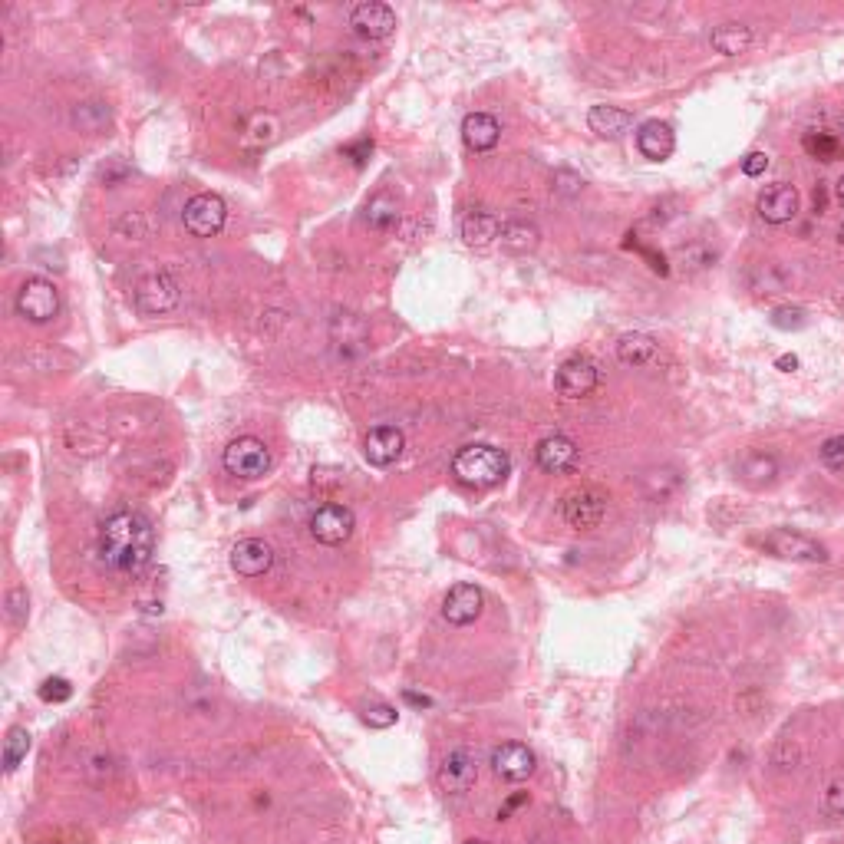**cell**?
I'll list each match as a JSON object with an SVG mask.
<instances>
[{
	"mask_svg": "<svg viewBox=\"0 0 844 844\" xmlns=\"http://www.w3.org/2000/svg\"><path fill=\"white\" fill-rule=\"evenodd\" d=\"M96 551L99 561L106 564V571H113L116 577H139L152 564L155 554L152 521L136 512V508H119L99 525Z\"/></svg>",
	"mask_w": 844,
	"mask_h": 844,
	"instance_id": "cell-1",
	"label": "cell"
},
{
	"mask_svg": "<svg viewBox=\"0 0 844 844\" xmlns=\"http://www.w3.org/2000/svg\"><path fill=\"white\" fill-rule=\"evenodd\" d=\"M508 469H512V462H508V455L495 446H465V449L455 452V459H452L455 482H462L469 488L502 485Z\"/></svg>",
	"mask_w": 844,
	"mask_h": 844,
	"instance_id": "cell-2",
	"label": "cell"
},
{
	"mask_svg": "<svg viewBox=\"0 0 844 844\" xmlns=\"http://www.w3.org/2000/svg\"><path fill=\"white\" fill-rule=\"evenodd\" d=\"M221 462H225L228 475H235V479H244V482H254L271 469V449L264 446L258 436H238V439L228 442Z\"/></svg>",
	"mask_w": 844,
	"mask_h": 844,
	"instance_id": "cell-3",
	"label": "cell"
},
{
	"mask_svg": "<svg viewBox=\"0 0 844 844\" xmlns=\"http://www.w3.org/2000/svg\"><path fill=\"white\" fill-rule=\"evenodd\" d=\"M228 221L225 198L215 192H198L182 208V225L192 231L195 238H215Z\"/></svg>",
	"mask_w": 844,
	"mask_h": 844,
	"instance_id": "cell-4",
	"label": "cell"
},
{
	"mask_svg": "<svg viewBox=\"0 0 844 844\" xmlns=\"http://www.w3.org/2000/svg\"><path fill=\"white\" fill-rule=\"evenodd\" d=\"M17 314L30 324H47L60 314V291L47 277H27L17 291Z\"/></svg>",
	"mask_w": 844,
	"mask_h": 844,
	"instance_id": "cell-5",
	"label": "cell"
},
{
	"mask_svg": "<svg viewBox=\"0 0 844 844\" xmlns=\"http://www.w3.org/2000/svg\"><path fill=\"white\" fill-rule=\"evenodd\" d=\"M561 518L574 531H591L607 518V495L597 488H574L561 498Z\"/></svg>",
	"mask_w": 844,
	"mask_h": 844,
	"instance_id": "cell-6",
	"label": "cell"
},
{
	"mask_svg": "<svg viewBox=\"0 0 844 844\" xmlns=\"http://www.w3.org/2000/svg\"><path fill=\"white\" fill-rule=\"evenodd\" d=\"M307 528H310V535H314V541L327 544V548H337V544L350 541L353 528H357V518H353V512H350L347 505L324 502V505L314 508V515H310Z\"/></svg>",
	"mask_w": 844,
	"mask_h": 844,
	"instance_id": "cell-7",
	"label": "cell"
},
{
	"mask_svg": "<svg viewBox=\"0 0 844 844\" xmlns=\"http://www.w3.org/2000/svg\"><path fill=\"white\" fill-rule=\"evenodd\" d=\"M179 281L169 271H149L142 281L136 284V307L142 314H169V310L179 304Z\"/></svg>",
	"mask_w": 844,
	"mask_h": 844,
	"instance_id": "cell-8",
	"label": "cell"
},
{
	"mask_svg": "<svg viewBox=\"0 0 844 844\" xmlns=\"http://www.w3.org/2000/svg\"><path fill=\"white\" fill-rule=\"evenodd\" d=\"M762 548H769L775 558H785V561H805V564L828 561V551L821 548L815 538H808L802 531H792V528L769 531V535L762 538Z\"/></svg>",
	"mask_w": 844,
	"mask_h": 844,
	"instance_id": "cell-9",
	"label": "cell"
},
{
	"mask_svg": "<svg viewBox=\"0 0 844 844\" xmlns=\"http://www.w3.org/2000/svg\"><path fill=\"white\" fill-rule=\"evenodd\" d=\"M597 383H601V373H597V363L587 360V357H571L558 366V373H554V390L564 399H584L597 390Z\"/></svg>",
	"mask_w": 844,
	"mask_h": 844,
	"instance_id": "cell-10",
	"label": "cell"
},
{
	"mask_svg": "<svg viewBox=\"0 0 844 844\" xmlns=\"http://www.w3.org/2000/svg\"><path fill=\"white\" fill-rule=\"evenodd\" d=\"M350 27L360 33L363 40H386L396 30L393 7L380 4V0H363L350 10Z\"/></svg>",
	"mask_w": 844,
	"mask_h": 844,
	"instance_id": "cell-11",
	"label": "cell"
},
{
	"mask_svg": "<svg viewBox=\"0 0 844 844\" xmlns=\"http://www.w3.org/2000/svg\"><path fill=\"white\" fill-rule=\"evenodd\" d=\"M482 607H485L482 587L455 584V587H449L446 601H442V617H446L452 627H469L482 617Z\"/></svg>",
	"mask_w": 844,
	"mask_h": 844,
	"instance_id": "cell-12",
	"label": "cell"
},
{
	"mask_svg": "<svg viewBox=\"0 0 844 844\" xmlns=\"http://www.w3.org/2000/svg\"><path fill=\"white\" fill-rule=\"evenodd\" d=\"M436 779H439V788L446 795H462L475 785V779H479V762H475L472 752L455 749L442 759Z\"/></svg>",
	"mask_w": 844,
	"mask_h": 844,
	"instance_id": "cell-13",
	"label": "cell"
},
{
	"mask_svg": "<svg viewBox=\"0 0 844 844\" xmlns=\"http://www.w3.org/2000/svg\"><path fill=\"white\" fill-rule=\"evenodd\" d=\"M403 449H406V436H403V429H396V426H376L366 432V439H363L366 462L376 465V469H390L393 462H399Z\"/></svg>",
	"mask_w": 844,
	"mask_h": 844,
	"instance_id": "cell-14",
	"label": "cell"
},
{
	"mask_svg": "<svg viewBox=\"0 0 844 844\" xmlns=\"http://www.w3.org/2000/svg\"><path fill=\"white\" fill-rule=\"evenodd\" d=\"M492 769L505 782H525L535 772V752L521 746V742H502L492 752Z\"/></svg>",
	"mask_w": 844,
	"mask_h": 844,
	"instance_id": "cell-15",
	"label": "cell"
},
{
	"mask_svg": "<svg viewBox=\"0 0 844 844\" xmlns=\"http://www.w3.org/2000/svg\"><path fill=\"white\" fill-rule=\"evenodd\" d=\"M274 564V548L261 538H244L231 548V571L241 577H264Z\"/></svg>",
	"mask_w": 844,
	"mask_h": 844,
	"instance_id": "cell-16",
	"label": "cell"
},
{
	"mask_svg": "<svg viewBox=\"0 0 844 844\" xmlns=\"http://www.w3.org/2000/svg\"><path fill=\"white\" fill-rule=\"evenodd\" d=\"M755 211H759V218L769 221V225H785V221H792L798 215L795 185H785V182L769 185L759 195V202H755Z\"/></svg>",
	"mask_w": 844,
	"mask_h": 844,
	"instance_id": "cell-17",
	"label": "cell"
},
{
	"mask_svg": "<svg viewBox=\"0 0 844 844\" xmlns=\"http://www.w3.org/2000/svg\"><path fill=\"white\" fill-rule=\"evenodd\" d=\"M577 455H581V449H577V442L571 436H561V432H554V436H544L538 442V449H535V459L544 472H571L574 465H577Z\"/></svg>",
	"mask_w": 844,
	"mask_h": 844,
	"instance_id": "cell-18",
	"label": "cell"
},
{
	"mask_svg": "<svg viewBox=\"0 0 844 844\" xmlns=\"http://www.w3.org/2000/svg\"><path fill=\"white\" fill-rule=\"evenodd\" d=\"M637 149L643 159L650 162H666L676 149V136H673V126L670 122H660V119H650L643 122L637 129Z\"/></svg>",
	"mask_w": 844,
	"mask_h": 844,
	"instance_id": "cell-19",
	"label": "cell"
},
{
	"mask_svg": "<svg viewBox=\"0 0 844 844\" xmlns=\"http://www.w3.org/2000/svg\"><path fill=\"white\" fill-rule=\"evenodd\" d=\"M462 139L472 152H492L502 139V126L488 113H469L462 122Z\"/></svg>",
	"mask_w": 844,
	"mask_h": 844,
	"instance_id": "cell-20",
	"label": "cell"
},
{
	"mask_svg": "<svg viewBox=\"0 0 844 844\" xmlns=\"http://www.w3.org/2000/svg\"><path fill=\"white\" fill-rule=\"evenodd\" d=\"M498 235H502V225H498V218L492 211L472 208L469 215L462 218V238H465V244H472V248H485V244H492Z\"/></svg>",
	"mask_w": 844,
	"mask_h": 844,
	"instance_id": "cell-21",
	"label": "cell"
},
{
	"mask_svg": "<svg viewBox=\"0 0 844 844\" xmlns=\"http://www.w3.org/2000/svg\"><path fill=\"white\" fill-rule=\"evenodd\" d=\"M657 340L650 337V333H624V337L617 340V360L627 363V366H650L657 360Z\"/></svg>",
	"mask_w": 844,
	"mask_h": 844,
	"instance_id": "cell-22",
	"label": "cell"
},
{
	"mask_svg": "<svg viewBox=\"0 0 844 844\" xmlns=\"http://www.w3.org/2000/svg\"><path fill=\"white\" fill-rule=\"evenodd\" d=\"M755 43V33L746 24H719L713 33H709V47L723 57H739Z\"/></svg>",
	"mask_w": 844,
	"mask_h": 844,
	"instance_id": "cell-23",
	"label": "cell"
},
{
	"mask_svg": "<svg viewBox=\"0 0 844 844\" xmlns=\"http://www.w3.org/2000/svg\"><path fill=\"white\" fill-rule=\"evenodd\" d=\"M363 225L370 231H380V235L393 231L399 225V202L390 192H376L363 208Z\"/></svg>",
	"mask_w": 844,
	"mask_h": 844,
	"instance_id": "cell-24",
	"label": "cell"
},
{
	"mask_svg": "<svg viewBox=\"0 0 844 844\" xmlns=\"http://www.w3.org/2000/svg\"><path fill=\"white\" fill-rule=\"evenodd\" d=\"M587 126H591V132H597L601 139H617L633 126V116L620 106H594L591 113H587Z\"/></svg>",
	"mask_w": 844,
	"mask_h": 844,
	"instance_id": "cell-25",
	"label": "cell"
},
{
	"mask_svg": "<svg viewBox=\"0 0 844 844\" xmlns=\"http://www.w3.org/2000/svg\"><path fill=\"white\" fill-rule=\"evenodd\" d=\"M73 126L86 132V136H96V132H103L109 126V106L99 103V99H90V103H76L73 106Z\"/></svg>",
	"mask_w": 844,
	"mask_h": 844,
	"instance_id": "cell-26",
	"label": "cell"
},
{
	"mask_svg": "<svg viewBox=\"0 0 844 844\" xmlns=\"http://www.w3.org/2000/svg\"><path fill=\"white\" fill-rule=\"evenodd\" d=\"M502 248L515 251V254H525L531 248H538V228L528 225V221H508L502 225Z\"/></svg>",
	"mask_w": 844,
	"mask_h": 844,
	"instance_id": "cell-27",
	"label": "cell"
},
{
	"mask_svg": "<svg viewBox=\"0 0 844 844\" xmlns=\"http://www.w3.org/2000/svg\"><path fill=\"white\" fill-rule=\"evenodd\" d=\"M742 479L752 482V485H769L775 479V472H779V465H775L772 455H762V452H749L746 459H742Z\"/></svg>",
	"mask_w": 844,
	"mask_h": 844,
	"instance_id": "cell-28",
	"label": "cell"
},
{
	"mask_svg": "<svg viewBox=\"0 0 844 844\" xmlns=\"http://www.w3.org/2000/svg\"><path fill=\"white\" fill-rule=\"evenodd\" d=\"M30 752V732L24 726H14L4 739V772H14Z\"/></svg>",
	"mask_w": 844,
	"mask_h": 844,
	"instance_id": "cell-29",
	"label": "cell"
},
{
	"mask_svg": "<svg viewBox=\"0 0 844 844\" xmlns=\"http://www.w3.org/2000/svg\"><path fill=\"white\" fill-rule=\"evenodd\" d=\"M802 146H805L808 155H815V159H821V162H835L838 152H841V142L831 136V132H808V136L802 139Z\"/></svg>",
	"mask_w": 844,
	"mask_h": 844,
	"instance_id": "cell-30",
	"label": "cell"
},
{
	"mask_svg": "<svg viewBox=\"0 0 844 844\" xmlns=\"http://www.w3.org/2000/svg\"><path fill=\"white\" fill-rule=\"evenodd\" d=\"M363 723L370 726V729H390L396 726V719L399 713L390 706V703H370V706H363Z\"/></svg>",
	"mask_w": 844,
	"mask_h": 844,
	"instance_id": "cell-31",
	"label": "cell"
},
{
	"mask_svg": "<svg viewBox=\"0 0 844 844\" xmlns=\"http://www.w3.org/2000/svg\"><path fill=\"white\" fill-rule=\"evenodd\" d=\"M27 607H30V597L24 587H10L7 591V620L14 627H20L27 620Z\"/></svg>",
	"mask_w": 844,
	"mask_h": 844,
	"instance_id": "cell-32",
	"label": "cell"
},
{
	"mask_svg": "<svg viewBox=\"0 0 844 844\" xmlns=\"http://www.w3.org/2000/svg\"><path fill=\"white\" fill-rule=\"evenodd\" d=\"M818 455H821V462H825L831 472H844V436L825 439V442H821Z\"/></svg>",
	"mask_w": 844,
	"mask_h": 844,
	"instance_id": "cell-33",
	"label": "cell"
},
{
	"mask_svg": "<svg viewBox=\"0 0 844 844\" xmlns=\"http://www.w3.org/2000/svg\"><path fill=\"white\" fill-rule=\"evenodd\" d=\"M70 696H73V686L66 683L63 676H50V680H43V686H40L43 703H66Z\"/></svg>",
	"mask_w": 844,
	"mask_h": 844,
	"instance_id": "cell-34",
	"label": "cell"
},
{
	"mask_svg": "<svg viewBox=\"0 0 844 844\" xmlns=\"http://www.w3.org/2000/svg\"><path fill=\"white\" fill-rule=\"evenodd\" d=\"M825 808L831 815H838L844 818V779H835L828 785V792H825Z\"/></svg>",
	"mask_w": 844,
	"mask_h": 844,
	"instance_id": "cell-35",
	"label": "cell"
},
{
	"mask_svg": "<svg viewBox=\"0 0 844 844\" xmlns=\"http://www.w3.org/2000/svg\"><path fill=\"white\" fill-rule=\"evenodd\" d=\"M765 169H769V155H765V152H749L746 159H742V172H746L749 179L762 175Z\"/></svg>",
	"mask_w": 844,
	"mask_h": 844,
	"instance_id": "cell-36",
	"label": "cell"
},
{
	"mask_svg": "<svg viewBox=\"0 0 844 844\" xmlns=\"http://www.w3.org/2000/svg\"><path fill=\"white\" fill-rule=\"evenodd\" d=\"M521 802H525V795H515V798H508V805L502 808V812H498V818H508V815H512L515 808L521 805Z\"/></svg>",
	"mask_w": 844,
	"mask_h": 844,
	"instance_id": "cell-37",
	"label": "cell"
},
{
	"mask_svg": "<svg viewBox=\"0 0 844 844\" xmlns=\"http://www.w3.org/2000/svg\"><path fill=\"white\" fill-rule=\"evenodd\" d=\"M775 366H779V370H785V373H792L795 366H798V357H792V353H785V357H779V363H775Z\"/></svg>",
	"mask_w": 844,
	"mask_h": 844,
	"instance_id": "cell-38",
	"label": "cell"
},
{
	"mask_svg": "<svg viewBox=\"0 0 844 844\" xmlns=\"http://www.w3.org/2000/svg\"><path fill=\"white\" fill-rule=\"evenodd\" d=\"M409 703H416V706H429V699L426 696H416V693H406Z\"/></svg>",
	"mask_w": 844,
	"mask_h": 844,
	"instance_id": "cell-39",
	"label": "cell"
},
{
	"mask_svg": "<svg viewBox=\"0 0 844 844\" xmlns=\"http://www.w3.org/2000/svg\"><path fill=\"white\" fill-rule=\"evenodd\" d=\"M835 198H838V205H844V175H841L838 185H835Z\"/></svg>",
	"mask_w": 844,
	"mask_h": 844,
	"instance_id": "cell-40",
	"label": "cell"
},
{
	"mask_svg": "<svg viewBox=\"0 0 844 844\" xmlns=\"http://www.w3.org/2000/svg\"><path fill=\"white\" fill-rule=\"evenodd\" d=\"M838 241H841V248H844V221H841V228H838Z\"/></svg>",
	"mask_w": 844,
	"mask_h": 844,
	"instance_id": "cell-41",
	"label": "cell"
},
{
	"mask_svg": "<svg viewBox=\"0 0 844 844\" xmlns=\"http://www.w3.org/2000/svg\"><path fill=\"white\" fill-rule=\"evenodd\" d=\"M469 844H492V841H469Z\"/></svg>",
	"mask_w": 844,
	"mask_h": 844,
	"instance_id": "cell-42",
	"label": "cell"
},
{
	"mask_svg": "<svg viewBox=\"0 0 844 844\" xmlns=\"http://www.w3.org/2000/svg\"><path fill=\"white\" fill-rule=\"evenodd\" d=\"M43 844H63V841H43Z\"/></svg>",
	"mask_w": 844,
	"mask_h": 844,
	"instance_id": "cell-43",
	"label": "cell"
},
{
	"mask_svg": "<svg viewBox=\"0 0 844 844\" xmlns=\"http://www.w3.org/2000/svg\"><path fill=\"white\" fill-rule=\"evenodd\" d=\"M841 132H844V119H841Z\"/></svg>",
	"mask_w": 844,
	"mask_h": 844,
	"instance_id": "cell-44",
	"label": "cell"
}]
</instances>
